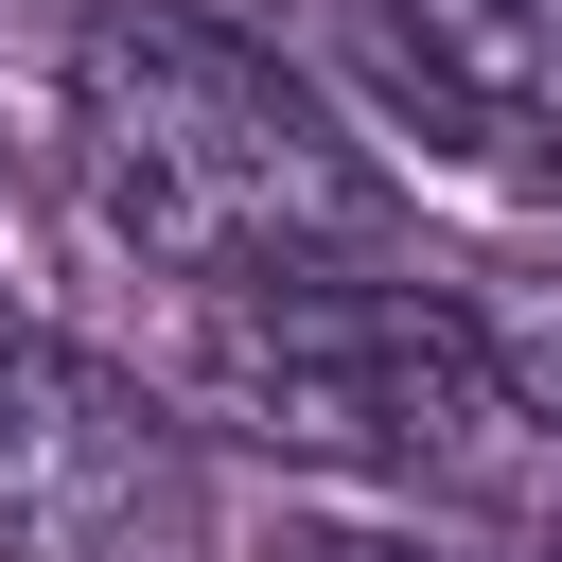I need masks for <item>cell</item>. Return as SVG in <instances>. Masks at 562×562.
<instances>
[{"instance_id": "6da1fadb", "label": "cell", "mask_w": 562, "mask_h": 562, "mask_svg": "<svg viewBox=\"0 0 562 562\" xmlns=\"http://www.w3.org/2000/svg\"><path fill=\"white\" fill-rule=\"evenodd\" d=\"M53 140L70 193L123 263L246 299V281H316V263H386L404 211L369 176V140L211 0H88L53 35Z\"/></svg>"}, {"instance_id": "7a4b0ae2", "label": "cell", "mask_w": 562, "mask_h": 562, "mask_svg": "<svg viewBox=\"0 0 562 562\" xmlns=\"http://www.w3.org/2000/svg\"><path fill=\"white\" fill-rule=\"evenodd\" d=\"M211 316V404L263 457H334V474H457L509 386L474 334V281H404V263H316V281H246L193 299Z\"/></svg>"}, {"instance_id": "3957f363", "label": "cell", "mask_w": 562, "mask_h": 562, "mask_svg": "<svg viewBox=\"0 0 562 562\" xmlns=\"http://www.w3.org/2000/svg\"><path fill=\"white\" fill-rule=\"evenodd\" d=\"M211 439L88 334L0 316V562H211Z\"/></svg>"}, {"instance_id": "277c9868", "label": "cell", "mask_w": 562, "mask_h": 562, "mask_svg": "<svg viewBox=\"0 0 562 562\" xmlns=\"http://www.w3.org/2000/svg\"><path fill=\"white\" fill-rule=\"evenodd\" d=\"M351 18L404 105H439L474 158L562 193V0H351Z\"/></svg>"}, {"instance_id": "5b68a950", "label": "cell", "mask_w": 562, "mask_h": 562, "mask_svg": "<svg viewBox=\"0 0 562 562\" xmlns=\"http://www.w3.org/2000/svg\"><path fill=\"white\" fill-rule=\"evenodd\" d=\"M474 334H492L509 422H544V439H562V228H544V246H509V263L474 281Z\"/></svg>"}, {"instance_id": "8992f818", "label": "cell", "mask_w": 562, "mask_h": 562, "mask_svg": "<svg viewBox=\"0 0 562 562\" xmlns=\"http://www.w3.org/2000/svg\"><path fill=\"white\" fill-rule=\"evenodd\" d=\"M263 562H492V544H404V527H281Z\"/></svg>"}]
</instances>
